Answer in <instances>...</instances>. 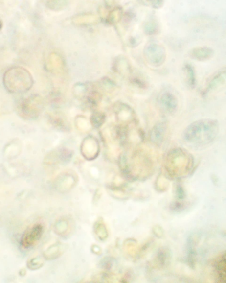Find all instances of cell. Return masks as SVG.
Masks as SVG:
<instances>
[{"mask_svg": "<svg viewBox=\"0 0 226 283\" xmlns=\"http://www.w3.org/2000/svg\"><path fill=\"white\" fill-rule=\"evenodd\" d=\"M219 130V123L217 120L200 119L187 127L183 134V139L191 146H204L216 139Z\"/></svg>", "mask_w": 226, "mask_h": 283, "instance_id": "1", "label": "cell"}, {"mask_svg": "<svg viewBox=\"0 0 226 283\" xmlns=\"http://www.w3.org/2000/svg\"><path fill=\"white\" fill-rule=\"evenodd\" d=\"M3 84L7 91L11 93L26 92L32 87V76L24 68H12L5 72Z\"/></svg>", "mask_w": 226, "mask_h": 283, "instance_id": "2", "label": "cell"}, {"mask_svg": "<svg viewBox=\"0 0 226 283\" xmlns=\"http://www.w3.org/2000/svg\"><path fill=\"white\" fill-rule=\"evenodd\" d=\"M143 54L147 63L153 67L161 66L167 58L164 47L155 42H150L146 45Z\"/></svg>", "mask_w": 226, "mask_h": 283, "instance_id": "3", "label": "cell"}, {"mask_svg": "<svg viewBox=\"0 0 226 283\" xmlns=\"http://www.w3.org/2000/svg\"><path fill=\"white\" fill-rule=\"evenodd\" d=\"M44 232V226L40 224H36L29 227L21 238V245L25 249L35 246L40 241Z\"/></svg>", "mask_w": 226, "mask_h": 283, "instance_id": "4", "label": "cell"}, {"mask_svg": "<svg viewBox=\"0 0 226 283\" xmlns=\"http://www.w3.org/2000/svg\"><path fill=\"white\" fill-rule=\"evenodd\" d=\"M42 102L37 96H32L25 99L21 104V111L23 117L28 118H36L42 109Z\"/></svg>", "mask_w": 226, "mask_h": 283, "instance_id": "5", "label": "cell"}, {"mask_svg": "<svg viewBox=\"0 0 226 283\" xmlns=\"http://www.w3.org/2000/svg\"><path fill=\"white\" fill-rule=\"evenodd\" d=\"M159 101L161 108L166 113L172 114L177 111L178 98L173 93L168 92L163 93L160 95Z\"/></svg>", "mask_w": 226, "mask_h": 283, "instance_id": "6", "label": "cell"}, {"mask_svg": "<svg viewBox=\"0 0 226 283\" xmlns=\"http://www.w3.org/2000/svg\"><path fill=\"white\" fill-rule=\"evenodd\" d=\"M226 81V71L225 70L220 71L213 76L207 82L205 88L202 92L203 97L207 96L209 94L215 91V90L221 87L225 84Z\"/></svg>", "mask_w": 226, "mask_h": 283, "instance_id": "7", "label": "cell"}, {"mask_svg": "<svg viewBox=\"0 0 226 283\" xmlns=\"http://www.w3.org/2000/svg\"><path fill=\"white\" fill-rule=\"evenodd\" d=\"M167 130V126L165 123L160 122L156 124L152 128L149 135L152 142L157 146H160L163 143Z\"/></svg>", "mask_w": 226, "mask_h": 283, "instance_id": "8", "label": "cell"}, {"mask_svg": "<svg viewBox=\"0 0 226 283\" xmlns=\"http://www.w3.org/2000/svg\"><path fill=\"white\" fill-rule=\"evenodd\" d=\"M189 57L199 62L207 61L211 59L214 55V51L207 47H197L190 50Z\"/></svg>", "mask_w": 226, "mask_h": 283, "instance_id": "9", "label": "cell"}, {"mask_svg": "<svg viewBox=\"0 0 226 283\" xmlns=\"http://www.w3.org/2000/svg\"><path fill=\"white\" fill-rule=\"evenodd\" d=\"M116 113L119 121L130 123L134 122L136 119L134 110L127 104L118 105L116 108Z\"/></svg>", "mask_w": 226, "mask_h": 283, "instance_id": "10", "label": "cell"}, {"mask_svg": "<svg viewBox=\"0 0 226 283\" xmlns=\"http://www.w3.org/2000/svg\"><path fill=\"white\" fill-rule=\"evenodd\" d=\"M113 68L115 71L118 74L123 76L130 75L132 73L131 64L125 57L119 56L115 59L113 64Z\"/></svg>", "mask_w": 226, "mask_h": 283, "instance_id": "11", "label": "cell"}, {"mask_svg": "<svg viewBox=\"0 0 226 283\" xmlns=\"http://www.w3.org/2000/svg\"><path fill=\"white\" fill-rule=\"evenodd\" d=\"M183 71L186 77L187 85L191 89H194L197 85V76H196L194 68L190 64H185L183 67Z\"/></svg>", "mask_w": 226, "mask_h": 283, "instance_id": "12", "label": "cell"}, {"mask_svg": "<svg viewBox=\"0 0 226 283\" xmlns=\"http://www.w3.org/2000/svg\"><path fill=\"white\" fill-rule=\"evenodd\" d=\"M159 31V25L155 20H151L145 24L144 32L148 35L155 34Z\"/></svg>", "mask_w": 226, "mask_h": 283, "instance_id": "13", "label": "cell"}, {"mask_svg": "<svg viewBox=\"0 0 226 283\" xmlns=\"http://www.w3.org/2000/svg\"><path fill=\"white\" fill-rule=\"evenodd\" d=\"M137 1L144 5L156 9H158L164 5V0H137Z\"/></svg>", "mask_w": 226, "mask_h": 283, "instance_id": "14", "label": "cell"}, {"mask_svg": "<svg viewBox=\"0 0 226 283\" xmlns=\"http://www.w3.org/2000/svg\"><path fill=\"white\" fill-rule=\"evenodd\" d=\"M91 123L96 127H100L105 121V116L100 113H96L93 114L91 117Z\"/></svg>", "mask_w": 226, "mask_h": 283, "instance_id": "15", "label": "cell"}, {"mask_svg": "<svg viewBox=\"0 0 226 283\" xmlns=\"http://www.w3.org/2000/svg\"><path fill=\"white\" fill-rule=\"evenodd\" d=\"M122 16V10L118 8L113 11L110 15V20L112 23H117L120 20Z\"/></svg>", "mask_w": 226, "mask_h": 283, "instance_id": "16", "label": "cell"}, {"mask_svg": "<svg viewBox=\"0 0 226 283\" xmlns=\"http://www.w3.org/2000/svg\"><path fill=\"white\" fill-rule=\"evenodd\" d=\"M1 22H0V28H1Z\"/></svg>", "mask_w": 226, "mask_h": 283, "instance_id": "17", "label": "cell"}]
</instances>
